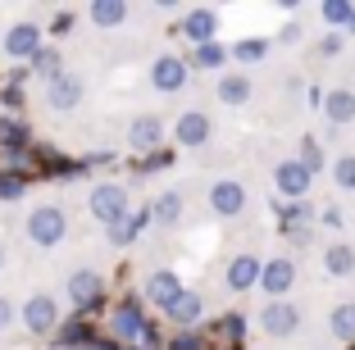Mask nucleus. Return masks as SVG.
I'll list each match as a JSON object with an SVG mask.
<instances>
[{"instance_id": "nucleus-36", "label": "nucleus", "mask_w": 355, "mask_h": 350, "mask_svg": "<svg viewBox=\"0 0 355 350\" xmlns=\"http://www.w3.org/2000/svg\"><path fill=\"white\" fill-rule=\"evenodd\" d=\"M64 346H87V328L83 323H73V328L64 332Z\"/></svg>"}, {"instance_id": "nucleus-12", "label": "nucleus", "mask_w": 355, "mask_h": 350, "mask_svg": "<svg viewBox=\"0 0 355 350\" xmlns=\"http://www.w3.org/2000/svg\"><path fill=\"white\" fill-rule=\"evenodd\" d=\"M146 319H141V309L137 305H123L114 309V319H110V337L114 341H146Z\"/></svg>"}, {"instance_id": "nucleus-29", "label": "nucleus", "mask_w": 355, "mask_h": 350, "mask_svg": "<svg viewBox=\"0 0 355 350\" xmlns=\"http://www.w3.org/2000/svg\"><path fill=\"white\" fill-rule=\"evenodd\" d=\"M310 173H324V146L314 141V137H301V155H296Z\"/></svg>"}, {"instance_id": "nucleus-38", "label": "nucleus", "mask_w": 355, "mask_h": 350, "mask_svg": "<svg viewBox=\"0 0 355 350\" xmlns=\"http://www.w3.org/2000/svg\"><path fill=\"white\" fill-rule=\"evenodd\" d=\"M278 37H282V42H287V46H296V42H301V23H287V28H282Z\"/></svg>"}, {"instance_id": "nucleus-4", "label": "nucleus", "mask_w": 355, "mask_h": 350, "mask_svg": "<svg viewBox=\"0 0 355 350\" xmlns=\"http://www.w3.org/2000/svg\"><path fill=\"white\" fill-rule=\"evenodd\" d=\"M310 182H314V173L301 164V159H282V164L273 168V186H278L287 200H301L305 191H310Z\"/></svg>"}, {"instance_id": "nucleus-21", "label": "nucleus", "mask_w": 355, "mask_h": 350, "mask_svg": "<svg viewBox=\"0 0 355 350\" xmlns=\"http://www.w3.org/2000/svg\"><path fill=\"white\" fill-rule=\"evenodd\" d=\"M219 100L223 105H246L251 100V78H246V73H223L219 78Z\"/></svg>"}, {"instance_id": "nucleus-42", "label": "nucleus", "mask_w": 355, "mask_h": 350, "mask_svg": "<svg viewBox=\"0 0 355 350\" xmlns=\"http://www.w3.org/2000/svg\"><path fill=\"white\" fill-rule=\"evenodd\" d=\"M351 28H355V23H351Z\"/></svg>"}, {"instance_id": "nucleus-8", "label": "nucleus", "mask_w": 355, "mask_h": 350, "mask_svg": "<svg viewBox=\"0 0 355 350\" xmlns=\"http://www.w3.org/2000/svg\"><path fill=\"white\" fill-rule=\"evenodd\" d=\"M101 296H105V278H101V273L83 268V273H73V278H69V305H73V309L101 305Z\"/></svg>"}, {"instance_id": "nucleus-15", "label": "nucleus", "mask_w": 355, "mask_h": 350, "mask_svg": "<svg viewBox=\"0 0 355 350\" xmlns=\"http://www.w3.org/2000/svg\"><path fill=\"white\" fill-rule=\"evenodd\" d=\"M46 100H51L55 110H73V105H83V78H78V73H60V78H51Z\"/></svg>"}, {"instance_id": "nucleus-37", "label": "nucleus", "mask_w": 355, "mask_h": 350, "mask_svg": "<svg viewBox=\"0 0 355 350\" xmlns=\"http://www.w3.org/2000/svg\"><path fill=\"white\" fill-rule=\"evenodd\" d=\"M173 350H200V341L191 337V332H178V337H173Z\"/></svg>"}, {"instance_id": "nucleus-17", "label": "nucleus", "mask_w": 355, "mask_h": 350, "mask_svg": "<svg viewBox=\"0 0 355 350\" xmlns=\"http://www.w3.org/2000/svg\"><path fill=\"white\" fill-rule=\"evenodd\" d=\"M159 137H164V123H159L155 114H141V119H132V128H128V146L132 150H155L159 146Z\"/></svg>"}, {"instance_id": "nucleus-33", "label": "nucleus", "mask_w": 355, "mask_h": 350, "mask_svg": "<svg viewBox=\"0 0 355 350\" xmlns=\"http://www.w3.org/2000/svg\"><path fill=\"white\" fill-rule=\"evenodd\" d=\"M333 182L342 186V191H355V155H342L333 164Z\"/></svg>"}, {"instance_id": "nucleus-25", "label": "nucleus", "mask_w": 355, "mask_h": 350, "mask_svg": "<svg viewBox=\"0 0 355 350\" xmlns=\"http://www.w3.org/2000/svg\"><path fill=\"white\" fill-rule=\"evenodd\" d=\"M150 218H155V223H178V218H182V196H178V191H164V196L150 205Z\"/></svg>"}, {"instance_id": "nucleus-1", "label": "nucleus", "mask_w": 355, "mask_h": 350, "mask_svg": "<svg viewBox=\"0 0 355 350\" xmlns=\"http://www.w3.org/2000/svg\"><path fill=\"white\" fill-rule=\"evenodd\" d=\"M64 237H69V214H64L60 205H42V209L28 214V241L32 246L51 250V246H60Z\"/></svg>"}, {"instance_id": "nucleus-11", "label": "nucleus", "mask_w": 355, "mask_h": 350, "mask_svg": "<svg viewBox=\"0 0 355 350\" xmlns=\"http://www.w3.org/2000/svg\"><path fill=\"white\" fill-rule=\"evenodd\" d=\"M173 141L178 146H205L209 141V114H200V110H187V114H178V123H173Z\"/></svg>"}, {"instance_id": "nucleus-31", "label": "nucleus", "mask_w": 355, "mask_h": 350, "mask_svg": "<svg viewBox=\"0 0 355 350\" xmlns=\"http://www.w3.org/2000/svg\"><path fill=\"white\" fill-rule=\"evenodd\" d=\"M32 69H37V73H42V78H46V82H51V78H60V55H55V51H46V46H42V51H37V55H32Z\"/></svg>"}, {"instance_id": "nucleus-3", "label": "nucleus", "mask_w": 355, "mask_h": 350, "mask_svg": "<svg viewBox=\"0 0 355 350\" xmlns=\"http://www.w3.org/2000/svg\"><path fill=\"white\" fill-rule=\"evenodd\" d=\"M260 328L269 332V337H292L296 328H301V309L292 305V300H269L260 314Z\"/></svg>"}, {"instance_id": "nucleus-5", "label": "nucleus", "mask_w": 355, "mask_h": 350, "mask_svg": "<svg viewBox=\"0 0 355 350\" xmlns=\"http://www.w3.org/2000/svg\"><path fill=\"white\" fill-rule=\"evenodd\" d=\"M296 287V264L287 255H278V259H264V273H260V291H269L273 300H282L287 291Z\"/></svg>"}, {"instance_id": "nucleus-9", "label": "nucleus", "mask_w": 355, "mask_h": 350, "mask_svg": "<svg viewBox=\"0 0 355 350\" xmlns=\"http://www.w3.org/2000/svg\"><path fill=\"white\" fill-rule=\"evenodd\" d=\"M187 60H178V55H159L155 69H150V82H155V91H182L187 87Z\"/></svg>"}, {"instance_id": "nucleus-40", "label": "nucleus", "mask_w": 355, "mask_h": 350, "mask_svg": "<svg viewBox=\"0 0 355 350\" xmlns=\"http://www.w3.org/2000/svg\"><path fill=\"white\" fill-rule=\"evenodd\" d=\"M69 28H73V14H60V19H55V37H64Z\"/></svg>"}, {"instance_id": "nucleus-27", "label": "nucleus", "mask_w": 355, "mask_h": 350, "mask_svg": "<svg viewBox=\"0 0 355 350\" xmlns=\"http://www.w3.org/2000/svg\"><path fill=\"white\" fill-rule=\"evenodd\" d=\"M264 55H269V42H260V37H246V42L232 46V60H241V64H260Z\"/></svg>"}, {"instance_id": "nucleus-16", "label": "nucleus", "mask_w": 355, "mask_h": 350, "mask_svg": "<svg viewBox=\"0 0 355 350\" xmlns=\"http://www.w3.org/2000/svg\"><path fill=\"white\" fill-rule=\"evenodd\" d=\"M182 291H187V287L178 282V273H150V282H146V300H150V305H159L164 314L178 305Z\"/></svg>"}, {"instance_id": "nucleus-39", "label": "nucleus", "mask_w": 355, "mask_h": 350, "mask_svg": "<svg viewBox=\"0 0 355 350\" xmlns=\"http://www.w3.org/2000/svg\"><path fill=\"white\" fill-rule=\"evenodd\" d=\"M10 323H14V305L0 296V328H10Z\"/></svg>"}, {"instance_id": "nucleus-32", "label": "nucleus", "mask_w": 355, "mask_h": 350, "mask_svg": "<svg viewBox=\"0 0 355 350\" xmlns=\"http://www.w3.org/2000/svg\"><path fill=\"white\" fill-rule=\"evenodd\" d=\"M319 14H324V23H337V28H342V23H355V5H346V0H328Z\"/></svg>"}, {"instance_id": "nucleus-22", "label": "nucleus", "mask_w": 355, "mask_h": 350, "mask_svg": "<svg viewBox=\"0 0 355 350\" xmlns=\"http://www.w3.org/2000/svg\"><path fill=\"white\" fill-rule=\"evenodd\" d=\"M324 268L333 273V278H346V273H355V250L346 246V241L328 246V250H324Z\"/></svg>"}, {"instance_id": "nucleus-34", "label": "nucleus", "mask_w": 355, "mask_h": 350, "mask_svg": "<svg viewBox=\"0 0 355 350\" xmlns=\"http://www.w3.org/2000/svg\"><path fill=\"white\" fill-rule=\"evenodd\" d=\"M219 332H223V337H228V341H237L241 332H246V319H241V314H228V319L219 323Z\"/></svg>"}, {"instance_id": "nucleus-14", "label": "nucleus", "mask_w": 355, "mask_h": 350, "mask_svg": "<svg viewBox=\"0 0 355 350\" xmlns=\"http://www.w3.org/2000/svg\"><path fill=\"white\" fill-rule=\"evenodd\" d=\"M214 32H219V14H214V10H187V19H182V37H187L191 46H209V42H214Z\"/></svg>"}, {"instance_id": "nucleus-19", "label": "nucleus", "mask_w": 355, "mask_h": 350, "mask_svg": "<svg viewBox=\"0 0 355 350\" xmlns=\"http://www.w3.org/2000/svg\"><path fill=\"white\" fill-rule=\"evenodd\" d=\"M200 309H205V300H200L196 291H182V296H178V305L168 309V319H173L182 332H191V328L200 323Z\"/></svg>"}, {"instance_id": "nucleus-7", "label": "nucleus", "mask_w": 355, "mask_h": 350, "mask_svg": "<svg viewBox=\"0 0 355 350\" xmlns=\"http://www.w3.org/2000/svg\"><path fill=\"white\" fill-rule=\"evenodd\" d=\"M37 51H42V28H37V23H14V28L5 32V55H10V60L32 64Z\"/></svg>"}, {"instance_id": "nucleus-2", "label": "nucleus", "mask_w": 355, "mask_h": 350, "mask_svg": "<svg viewBox=\"0 0 355 350\" xmlns=\"http://www.w3.org/2000/svg\"><path fill=\"white\" fill-rule=\"evenodd\" d=\"M87 205H92V214L101 218L105 227H114L119 218L128 214V191H123V186H114V182H101L92 191V200H87Z\"/></svg>"}, {"instance_id": "nucleus-23", "label": "nucleus", "mask_w": 355, "mask_h": 350, "mask_svg": "<svg viewBox=\"0 0 355 350\" xmlns=\"http://www.w3.org/2000/svg\"><path fill=\"white\" fill-rule=\"evenodd\" d=\"M123 19H128L123 0H96V5H92V23H96V28H119Z\"/></svg>"}, {"instance_id": "nucleus-20", "label": "nucleus", "mask_w": 355, "mask_h": 350, "mask_svg": "<svg viewBox=\"0 0 355 350\" xmlns=\"http://www.w3.org/2000/svg\"><path fill=\"white\" fill-rule=\"evenodd\" d=\"M150 223H155V218H150V209H141V214H123L114 227H110V241H114V246H128V241L141 237Z\"/></svg>"}, {"instance_id": "nucleus-18", "label": "nucleus", "mask_w": 355, "mask_h": 350, "mask_svg": "<svg viewBox=\"0 0 355 350\" xmlns=\"http://www.w3.org/2000/svg\"><path fill=\"white\" fill-rule=\"evenodd\" d=\"M324 119L328 123H355V91H346V87H337V91L324 96Z\"/></svg>"}, {"instance_id": "nucleus-41", "label": "nucleus", "mask_w": 355, "mask_h": 350, "mask_svg": "<svg viewBox=\"0 0 355 350\" xmlns=\"http://www.w3.org/2000/svg\"><path fill=\"white\" fill-rule=\"evenodd\" d=\"M0 268H5V246H0Z\"/></svg>"}, {"instance_id": "nucleus-24", "label": "nucleus", "mask_w": 355, "mask_h": 350, "mask_svg": "<svg viewBox=\"0 0 355 350\" xmlns=\"http://www.w3.org/2000/svg\"><path fill=\"white\" fill-rule=\"evenodd\" d=\"M328 328H333L337 341L355 346V305H337V309H333V319H328Z\"/></svg>"}, {"instance_id": "nucleus-43", "label": "nucleus", "mask_w": 355, "mask_h": 350, "mask_svg": "<svg viewBox=\"0 0 355 350\" xmlns=\"http://www.w3.org/2000/svg\"><path fill=\"white\" fill-rule=\"evenodd\" d=\"M351 350H355V346H351Z\"/></svg>"}, {"instance_id": "nucleus-6", "label": "nucleus", "mask_w": 355, "mask_h": 350, "mask_svg": "<svg viewBox=\"0 0 355 350\" xmlns=\"http://www.w3.org/2000/svg\"><path fill=\"white\" fill-rule=\"evenodd\" d=\"M209 209L219 218H237L241 209H246V186L232 182V177H223V182L209 186Z\"/></svg>"}, {"instance_id": "nucleus-26", "label": "nucleus", "mask_w": 355, "mask_h": 350, "mask_svg": "<svg viewBox=\"0 0 355 350\" xmlns=\"http://www.w3.org/2000/svg\"><path fill=\"white\" fill-rule=\"evenodd\" d=\"M28 191V173L23 168H0V200H19Z\"/></svg>"}, {"instance_id": "nucleus-13", "label": "nucleus", "mask_w": 355, "mask_h": 350, "mask_svg": "<svg viewBox=\"0 0 355 350\" xmlns=\"http://www.w3.org/2000/svg\"><path fill=\"white\" fill-rule=\"evenodd\" d=\"M260 273H264V259L246 250V255H237L228 264V287L232 291H251V287H260Z\"/></svg>"}, {"instance_id": "nucleus-10", "label": "nucleus", "mask_w": 355, "mask_h": 350, "mask_svg": "<svg viewBox=\"0 0 355 350\" xmlns=\"http://www.w3.org/2000/svg\"><path fill=\"white\" fill-rule=\"evenodd\" d=\"M55 323H60V305H55L51 296H28V305H23V328L28 332H55Z\"/></svg>"}, {"instance_id": "nucleus-30", "label": "nucleus", "mask_w": 355, "mask_h": 350, "mask_svg": "<svg viewBox=\"0 0 355 350\" xmlns=\"http://www.w3.org/2000/svg\"><path fill=\"white\" fill-rule=\"evenodd\" d=\"M196 69H223V60H228V51H223L219 42H209V46H196Z\"/></svg>"}, {"instance_id": "nucleus-35", "label": "nucleus", "mask_w": 355, "mask_h": 350, "mask_svg": "<svg viewBox=\"0 0 355 350\" xmlns=\"http://www.w3.org/2000/svg\"><path fill=\"white\" fill-rule=\"evenodd\" d=\"M164 164H168V150H159V155H150V159H141V177L155 173V168H164Z\"/></svg>"}, {"instance_id": "nucleus-28", "label": "nucleus", "mask_w": 355, "mask_h": 350, "mask_svg": "<svg viewBox=\"0 0 355 350\" xmlns=\"http://www.w3.org/2000/svg\"><path fill=\"white\" fill-rule=\"evenodd\" d=\"M23 141H28V132H23L19 119H0V146L19 155V150H23Z\"/></svg>"}]
</instances>
